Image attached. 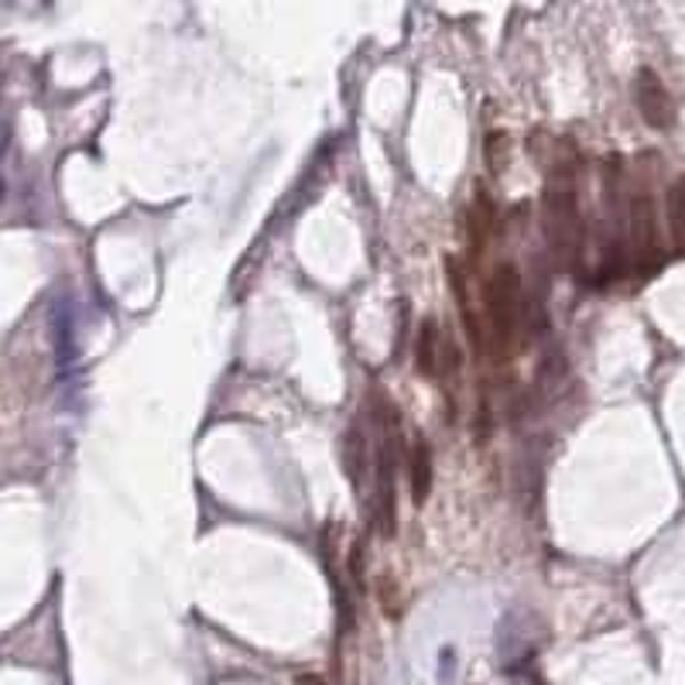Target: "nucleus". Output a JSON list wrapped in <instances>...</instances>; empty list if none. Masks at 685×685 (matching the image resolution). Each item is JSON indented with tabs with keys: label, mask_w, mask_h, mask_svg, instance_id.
I'll use <instances>...</instances> for the list:
<instances>
[{
	"label": "nucleus",
	"mask_w": 685,
	"mask_h": 685,
	"mask_svg": "<svg viewBox=\"0 0 685 685\" xmlns=\"http://www.w3.org/2000/svg\"><path fill=\"white\" fill-rule=\"evenodd\" d=\"M634 104H638L641 117L651 123V128H659V131L672 128V120H675V104H672V97H668L665 83H662L655 73H651V69H641L638 79H634Z\"/></svg>",
	"instance_id": "nucleus-4"
},
{
	"label": "nucleus",
	"mask_w": 685,
	"mask_h": 685,
	"mask_svg": "<svg viewBox=\"0 0 685 685\" xmlns=\"http://www.w3.org/2000/svg\"><path fill=\"white\" fill-rule=\"evenodd\" d=\"M480 323L483 354L497 363H508L521 333V282L511 261L493 264L480 282Z\"/></svg>",
	"instance_id": "nucleus-1"
},
{
	"label": "nucleus",
	"mask_w": 685,
	"mask_h": 685,
	"mask_svg": "<svg viewBox=\"0 0 685 685\" xmlns=\"http://www.w3.org/2000/svg\"><path fill=\"white\" fill-rule=\"evenodd\" d=\"M628 247L631 261L641 274L662 268V240H659V216L648 193H638L628 209Z\"/></svg>",
	"instance_id": "nucleus-3"
},
{
	"label": "nucleus",
	"mask_w": 685,
	"mask_h": 685,
	"mask_svg": "<svg viewBox=\"0 0 685 685\" xmlns=\"http://www.w3.org/2000/svg\"><path fill=\"white\" fill-rule=\"evenodd\" d=\"M404 466H409L412 497H415V504L422 508L428 501V493H432V449H428L422 432L412 435V446H409V456H404Z\"/></svg>",
	"instance_id": "nucleus-5"
},
{
	"label": "nucleus",
	"mask_w": 685,
	"mask_h": 685,
	"mask_svg": "<svg viewBox=\"0 0 685 685\" xmlns=\"http://www.w3.org/2000/svg\"><path fill=\"white\" fill-rule=\"evenodd\" d=\"M545 230L555 240V251H573L579 243V193L569 168H555V178L545 193Z\"/></svg>",
	"instance_id": "nucleus-2"
},
{
	"label": "nucleus",
	"mask_w": 685,
	"mask_h": 685,
	"mask_svg": "<svg viewBox=\"0 0 685 685\" xmlns=\"http://www.w3.org/2000/svg\"><path fill=\"white\" fill-rule=\"evenodd\" d=\"M665 209H668V230H672V240H675V247H678V254H685V178H675V182L668 185Z\"/></svg>",
	"instance_id": "nucleus-6"
},
{
	"label": "nucleus",
	"mask_w": 685,
	"mask_h": 685,
	"mask_svg": "<svg viewBox=\"0 0 685 685\" xmlns=\"http://www.w3.org/2000/svg\"><path fill=\"white\" fill-rule=\"evenodd\" d=\"M298 685H326V682L316 678V675H305V678H298Z\"/></svg>",
	"instance_id": "nucleus-7"
}]
</instances>
